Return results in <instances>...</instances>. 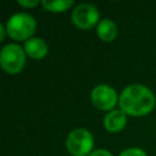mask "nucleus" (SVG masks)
Instances as JSON below:
<instances>
[{"label":"nucleus","instance_id":"nucleus-4","mask_svg":"<svg viewBox=\"0 0 156 156\" xmlns=\"http://www.w3.org/2000/svg\"><path fill=\"white\" fill-rule=\"evenodd\" d=\"M66 149L72 156H89L94 147V136L87 128L79 127L66 136Z\"/></svg>","mask_w":156,"mask_h":156},{"label":"nucleus","instance_id":"nucleus-6","mask_svg":"<svg viewBox=\"0 0 156 156\" xmlns=\"http://www.w3.org/2000/svg\"><path fill=\"white\" fill-rule=\"evenodd\" d=\"M90 99H91L93 105L98 110L110 112V111L115 110L116 105L118 104L119 95L117 94V91L113 87L101 83L93 88V90L90 93Z\"/></svg>","mask_w":156,"mask_h":156},{"label":"nucleus","instance_id":"nucleus-3","mask_svg":"<svg viewBox=\"0 0 156 156\" xmlns=\"http://www.w3.org/2000/svg\"><path fill=\"white\" fill-rule=\"evenodd\" d=\"M26 61L27 55L21 45L9 43L2 46L0 51V66L4 72L9 74H17L23 71Z\"/></svg>","mask_w":156,"mask_h":156},{"label":"nucleus","instance_id":"nucleus-1","mask_svg":"<svg viewBox=\"0 0 156 156\" xmlns=\"http://www.w3.org/2000/svg\"><path fill=\"white\" fill-rule=\"evenodd\" d=\"M118 105L127 116L141 117L154 110L156 106V96L149 87L134 83L123 88L119 94Z\"/></svg>","mask_w":156,"mask_h":156},{"label":"nucleus","instance_id":"nucleus-5","mask_svg":"<svg viewBox=\"0 0 156 156\" xmlns=\"http://www.w3.org/2000/svg\"><path fill=\"white\" fill-rule=\"evenodd\" d=\"M72 23L82 30H88L96 27L100 22L99 9L90 2H80L72 10Z\"/></svg>","mask_w":156,"mask_h":156},{"label":"nucleus","instance_id":"nucleus-11","mask_svg":"<svg viewBox=\"0 0 156 156\" xmlns=\"http://www.w3.org/2000/svg\"><path fill=\"white\" fill-rule=\"evenodd\" d=\"M118 156H147V154H146V151L143 150L141 147L133 146V147H127V149H124L123 151L119 152Z\"/></svg>","mask_w":156,"mask_h":156},{"label":"nucleus","instance_id":"nucleus-2","mask_svg":"<svg viewBox=\"0 0 156 156\" xmlns=\"http://www.w3.org/2000/svg\"><path fill=\"white\" fill-rule=\"evenodd\" d=\"M5 27L11 39L15 41H27L35 33L37 21L28 12H17L9 17Z\"/></svg>","mask_w":156,"mask_h":156},{"label":"nucleus","instance_id":"nucleus-13","mask_svg":"<svg viewBox=\"0 0 156 156\" xmlns=\"http://www.w3.org/2000/svg\"><path fill=\"white\" fill-rule=\"evenodd\" d=\"M89 156H113V155L111 151L106 149H96V150H93V152Z\"/></svg>","mask_w":156,"mask_h":156},{"label":"nucleus","instance_id":"nucleus-8","mask_svg":"<svg viewBox=\"0 0 156 156\" xmlns=\"http://www.w3.org/2000/svg\"><path fill=\"white\" fill-rule=\"evenodd\" d=\"M23 49L26 55L32 60H43L49 52L48 43L40 37H33L24 41Z\"/></svg>","mask_w":156,"mask_h":156},{"label":"nucleus","instance_id":"nucleus-9","mask_svg":"<svg viewBox=\"0 0 156 156\" xmlns=\"http://www.w3.org/2000/svg\"><path fill=\"white\" fill-rule=\"evenodd\" d=\"M96 35L101 41L111 43L118 35V27L112 20L102 18L96 26Z\"/></svg>","mask_w":156,"mask_h":156},{"label":"nucleus","instance_id":"nucleus-14","mask_svg":"<svg viewBox=\"0 0 156 156\" xmlns=\"http://www.w3.org/2000/svg\"><path fill=\"white\" fill-rule=\"evenodd\" d=\"M7 34V32H6V27H5V24H1L0 23V41H2L4 39H5V35Z\"/></svg>","mask_w":156,"mask_h":156},{"label":"nucleus","instance_id":"nucleus-7","mask_svg":"<svg viewBox=\"0 0 156 156\" xmlns=\"http://www.w3.org/2000/svg\"><path fill=\"white\" fill-rule=\"evenodd\" d=\"M128 117L121 108H115L110 112H106L102 119L104 128L110 133H118L123 130L127 126Z\"/></svg>","mask_w":156,"mask_h":156},{"label":"nucleus","instance_id":"nucleus-10","mask_svg":"<svg viewBox=\"0 0 156 156\" xmlns=\"http://www.w3.org/2000/svg\"><path fill=\"white\" fill-rule=\"evenodd\" d=\"M40 5L43 6L44 10L49 11V12H54V13H62L67 10H69L71 7L74 6V1L73 0H41Z\"/></svg>","mask_w":156,"mask_h":156},{"label":"nucleus","instance_id":"nucleus-12","mask_svg":"<svg viewBox=\"0 0 156 156\" xmlns=\"http://www.w3.org/2000/svg\"><path fill=\"white\" fill-rule=\"evenodd\" d=\"M17 4L26 9H33V7L38 6L40 2H39V0H17Z\"/></svg>","mask_w":156,"mask_h":156}]
</instances>
